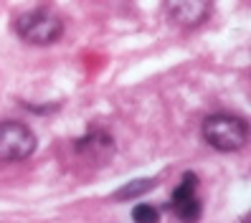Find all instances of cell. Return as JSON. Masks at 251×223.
Masks as SVG:
<instances>
[{"label": "cell", "mask_w": 251, "mask_h": 223, "mask_svg": "<svg viewBox=\"0 0 251 223\" xmlns=\"http://www.w3.org/2000/svg\"><path fill=\"white\" fill-rule=\"evenodd\" d=\"M13 28L31 46H51L64 36V21L49 8H31L18 13Z\"/></svg>", "instance_id": "cell-1"}, {"label": "cell", "mask_w": 251, "mask_h": 223, "mask_svg": "<svg viewBox=\"0 0 251 223\" xmlns=\"http://www.w3.org/2000/svg\"><path fill=\"white\" fill-rule=\"evenodd\" d=\"M203 140L213 150L236 152L246 145V122L233 114H211L203 122Z\"/></svg>", "instance_id": "cell-2"}, {"label": "cell", "mask_w": 251, "mask_h": 223, "mask_svg": "<svg viewBox=\"0 0 251 223\" xmlns=\"http://www.w3.org/2000/svg\"><path fill=\"white\" fill-rule=\"evenodd\" d=\"M36 147L38 140L31 127L16 120L0 122V160L3 162H23L36 152Z\"/></svg>", "instance_id": "cell-3"}, {"label": "cell", "mask_w": 251, "mask_h": 223, "mask_svg": "<svg viewBox=\"0 0 251 223\" xmlns=\"http://www.w3.org/2000/svg\"><path fill=\"white\" fill-rule=\"evenodd\" d=\"M165 10L173 23L183 28H198L211 18L213 0H165Z\"/></svg>", "instance_id": "cell-4"}, {"label": "cell", "mask_w": 251, "mask_h": 223, "mask_svg": "<svg viewBox=\"0 0 251 223\" xmlns=\"http://www.w3.org/2000/svg\"><path fill=\"white\" fill-rule=\"evenodd\" d=\"M101 147H114V145H112V137H109V135H104V132H92L89 137L79 140V150H81V152H86V155H92L97 162L107 160L104 155H101Z\"/></svg>", "instance_id": "cell-5"}, {"label": "cell", "mask_w": 251, "mask_h": 223, "mask_svg": "<svg viewBox=\"0 0 251 223\" xmlns=\"http://www.w3.org/2000/svg\"><path fill=\"white\" fill-rule=\"evenodd\" d=\"M173 208H175V213H178V218H183V221H196L201 216L198 196H188V198H180V200H173Z\"/></svg>", "instance_id": "cell-6"}, {"label": "cell", "mask_w": 251, "mask_h": 223, "mask_svg": "<svg viewBox=\"0 0 251 223\" xmlns=\"http://www.w3.org/2000/svg\"><path fill=\"white\" fill-rule=\"evenodd\" d=\"M152 188H155V180H152V177H147V180H132L127 188L117 190V193H114V198H120V200H129V198H137V196H142V193L152 190Z\"/></svg>", "instance_id": "cell-7"}, {"label": "cell", "mask_w": 251, "mask_h": 223, "mask_svg": "<svg viewBox=\"0 0 251 223\" xmlns=\"http://www.w3.org/2000/svg\"><path fill=\"white\" fill-rule=\"evenodd\" d=\"M132 218L135 221H140V223H155L157 218H160V211L157 208H152V205H137L135 211H132Z\"/></svg>", "instance_id": "cell-8"}]
</instances>
